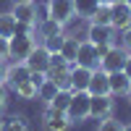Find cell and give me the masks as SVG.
<instances>
[{"label":"cell","mask_w":131,"mask_h":131,"mask_svg":"<svg viewBox=\"0 0 131 131\" xmlns=\"http://www.w3.org/2000/svg\"><path fill=\"white\" fill-rule=\"evenodd\" d=\"M37 47V39H34V31H26V29H18L13 37L8 39V58L13 63H24L29 58V52Z\"/></svg>","instance_id":"cell-1"},{"label":"cell","mask_w":131,"mask_h":131,"mask_svg":"<svg viewBox=\"0 0 131 131\" xmlns=\"http://www.w3.org/2000/svg\"><path fill=\"white\" fill-rule=\"evenodd\" d=\"M89 100L92 94L86 89H79V92H71V100H68V107H66V115H68L71 123H81L89 118Z\"/></svg>","instance_id":"cell-2"},{"label":"cell","mask_w":131,"mask_h":131,"mask_svg":"<svg viewBox=\"0 0 131 131\" xmlns=\"http://www.w3.org/2000/svg\"><path fill=\"white\" fill-rule=\"evenodd\" d=\"M126 60H128V52H126L121 45H110V47H105L102 55H100V68L107 71V73H113V71H123Z\"/></svg>","instance_id":"cell-3"},{"label":"cell","mask_w":131,"mask_h":131,"mask_svg":"<svg viewBox=\"0 0 131 131\" xmlns=\"http://www.w3.org/2000/svg\"><path fill=\"white\" fill-rule=\"evenodd\" d=\"M100 55H102V50L97 47V45H92L89 39H81V42H79V52H76L73 66H84V68L94 71V68H100Z\"/></svg>","instance_id":"cell-4"},{"label":"cell","mask_w":131,"mask_h":131,"mask_svg":"<svg viewBox=\"0 0 131 131\" xmlns=\"http://www.w3.org/2000/svg\"><path fill=\"white\" fill-rule=\"evenodd\" d=\"M73 16H76L73 0H47V18L58 21L60 26H66Z\"/></svg>","instance_id":"cell-5"},{"label":"cell","mask_w":131,"mask_h":131,"mask_svg":"<svg viewBox=\"0 0 131 131\" xmlns=\"http://www.w3.org/2000/svg\"><path fill=\"white\" fill-rule=\"evenodd\" d=\"M86 39H89L92 45H97L100 50H105V47L115 45V29L113 26H102V24H89Z\"/></svg>","instance_id":"cell-6"},{"label":"cell","mask_w":131,"mask_h":131,"mask_svg":"<svg viewBox=\"0 0 131 131\" xmlns=\"http://www.w3.org/2000/svg\"><path fill=\"white\" fill-rule=\"evenodd\" d=\"M113 113H115V100L110 94H92V100H89V118L102 121V118L113 115Z\"/></svg>","instance_id":"cell-7"},{"label":"cell","mask_w":131,"mask_h":131,"mask_svg":"<svg viewBox=\"0 0 131 131\" xmlns=\"http://www.w3.org/2000/svg\"><path fill=\"white\" fill-rule=\"evenodd\" d=\"M110 26L115 31H123L126 26H131V8H128L126 0L110 3Z\"/></svg>","instance_id":"cell-8"},{"label":"cell","mask_w":131,"mask_h":131,"mask_svg":"<svg viewBox=\"0 0 131 131\" xmlns=\"http://www.w3.org/2000/svg\"><path fill=\"white\" fill-rule=\"evenodd\" d=\"M73 123L68 121V115L60 113V110H52V107L47 105L45 115H42V128L45 131H68Z\"/></svg>","instance_id":"cell-9"},{"label":"cell","mask_w":131,"mask_h":131,"mask_svg":"<svg viewBox=\"0 0 131 131\" xmlns=\"http://www.w3.org/2000/svg\"><path fill=\"white\" fill-rule=\"evenodd\" d=\"M24 66L29 71H39V73H45L47 68H50V50L45 47V45H37L34 50L29 52V58L24 60Z\"/></svg>","instance_id":"cell-10"},{"label":"cell","mask_w":131,"mask_h":131,"mask_svg":"<svg viewBox=\"0 0 131 131\" xmlns=\"http://www.w3.org/2000/svg\"><path fill=\"white\" fill-rule=\"evenodd\" d=\"M45 79L58 89H71V66H50L45 71Z\"/></svg>","instance_id":"cell-11"},{"label":"cell","mask_w":131,"mask_h":131,"mask_svg":"<svg viewBox=\"0 0 131 131\" xmlns=\"http://www.w3.org/2000/svg\"><path fill=\"white\" fill-rule=\"evenodd\" d=\"M89 94H110V81H107V71L94 68L89 76V86H86Z\"/></svg>","instance_id":"cell-12"},{"label":"cell","mask_w":131,"mask_h":131,"mask_svg":"<svg viewBox=\"0 0 131 131\" xmlns=\"http://www.w3.org/2000/svg\"><path fill=\"white\" fill-rule=\"evenodd\" d=\"M107 81H110V97H126L128 86H131V79H128L123 71L107 73Z\"/></svg>","instance_id":"cell-13"},{"label":"cell","mask_w":131,"mask_h":131,"mask_svg":"<svg viewBox=\"0 0 131 131\" xmlns=\"http://www.w3.org/2000/svg\"><path fill=\"white\" fill-rule=\"evenodd\" d=\"M89 76L92 71L84 68V66H71V92H79L89 86Z\"/></svg>","instance_id":"cell-14"},{"label":"cell","mask_w":131,"mask_h":131,"mask_svg":"<svg viewBox=\"0 0 131 131\" xmlns=\"http://www.w3.org/2000/svg\"><path fill=\"white\" fill-rule=\"evenodd\" d=\"M29 68H26V66L24 63H13V66H8V86H10V89H13V86H18L21 81H24V79H29Z\"/></svg>","instance_id":"cell-15"},{"label":"cell","mask_w":131,"mask_h":131,"mask_svg":"<svg viewBox=\"0 0 131 131\" xmlns=\"http://www.w3.org/2000/svg\"><path fill=\"white\" fill-rule=\"evenodd\" d=\"M16 31H18V21H16V16H13V13H0V37L10 39Z\"/></svg>","instance_id":"cell-16"},{"label":"cell","mask_w":131,"mask_h":131,"mask_svg":"<svg viewBox=\"0 0 131 131\" xmlns=\"http://www.w3.org/2000/svg\"><path fill=\"white\" fill-rule=\"evenodd\" d=\"M79 37H71V34H66V39H63V47H60V55L68 60L71 66H73V60H76V52H79Z\"/></svg>","instance_id":"cell-17"},{"label":"cell","mask_w":131,"mask_h":131,"mask_svg":"<svg viewBox=\"0 0 131 131\" xmlns=\"http://www.w3.org/2000/svg\"><path fill=\"white\" fill-rule=\"evenodd\" d=\"M13 92L21 97V100H34V97L39 94V86H37L34 81H31V76H29V79H24L18 86H13Z\"/></svg>","instance_id":"cell-18"},{"label":"cell","mask_w":131,"mask_h":131,"mask_svg":"<svg viewBox=\"0 0 131 131\" xmlns=\"http://www.w3.org/2000/svg\"><path fill=\"white\" fill-rule=\"evenodd\" d=\"M68 100H71V89H55V94L47 100V105L52 107V110L66 113V107H68Z\"/></svg>","instance_id":"cell-19"},{"label":"cell","mask_w":131,"mask_h":131,"mask_svg":"<svg viewBox=\"0 0 131 131\" xmlns=\"http://www.w3.org/2000/svg\"><path fill=\"white\" fill-rule=\"evenodd\" d=\"M97 5H100V0H73V10L79 18H92Z\"/></svg>","instance_id":"cell-20"},{"label":"cell","mask_w":131,"mask_h":131,"mask_svg":"<svg viewBox=\"0 0 131 131\" xmlns=\"http://www.w3.org/2000/svg\"><path fill=\"white\" fill-rule=\"evenodd\" d=\"M89 24H102V26H110V3H100L97 10L92 13Z\"/></svg>","instance_id":"cell-21"},{"label":"cell","mask_w":131,"mask_h":131,"mask_svg":"<svg viewBox=\"0 0 131 131\" xmlns=\"http://www.w3.org/2000/svg\"><path fill=\"white\" fill-rule=\"evenodd\" d=\"M63 39H66V31H55V34H50V37H45V45L50 52H60V47H63Z\"/></svg>","instance_id":"cell-22"},{"label":"cell","mask_w":131,"mask_h":131,"mask_svg":"<svg viewBox=\"0 0 131 131\" xmlns=\"http://www.w3.org/2000/svg\"><path fill=\"white\" fill-rule=\"evenodd\" d=\"M3 131H29V123H26L24 115H13L3 123Z\"/></svg>","instance_id":"cell-23"},{"label":"cell","mask_w":131,"mask_h":131,"mask_svg":"<svg viewBox=\"0 0 131 131\" xmlns=\"http://www.w3.org/2000/svg\"><path fill=\"white\" fill-rule=\"evenodd\" d=\"M37 31L42 34V39H45V37H50V34H55V31H63V26L58 24V21H52V18H45V24L37 26Z\"/></svg>","instance_id":"cell-24"},{"label":"cell","mask_w":131,"mask_h":131,"mask_svg":"<svg viewBox=\"0 0 131 131\" xmlns=\"http://www.w3.org/2000/svg\"><path fill=\"white\" fill-rule=\"evenodd\" d=\"M97 131H123V123H121V121H115L113 115H107V118H102V121H100Z\"/></svg>","instance_id":"cell-25"},{"label":"cell","mask_w":131,"mask_h":131,"mask_svg":"<svg viewBox=\"0 0 131 131\" xmlns=\"http://www.w3.org/2000/svg\"><path fill=\"white\" fill-rule=\"evenodd\" d=\"M121 47L131 55V26H126V29H123V34H121Z\"/></svg>","instance_id":"cell-26"},{"label":"cell","mask_w":131,"mask_h":131,"mask_svg":"<svg viewBox=\"0 0 131 131\" xmlns=\"http://www.w3.org/2000/svg\"><path fill=\"white\" fill-rule=\"evenodd\" d=\"M5 105H8V89H5V84H0V115H3Z\"/></svg>","instance_id":"cell-27"},{"label":"cell","mask_w":131,"mask_h":131,"mask_svg":"<svg viewBox=\"0 0 131 131\" xmlns=\"http://www.w3.org/2000/svg\"><path fill=\"white\" fill-rule=\"evenodd\" d=\"M0 60H8V39L0 37Z\"/></svg>","instance_id":"cell-28"},{"label":"cell","mask_w":131,"mask_h":131,"mask_svg":"<svg viewBox=\"0 0 131 131\" xmlns=\"http://www.w3.org/2000/svg\"><path fill=\"white\" fill-rule=\"evenodd\" d=\"M8 81V60H0V84Z\"/></svg>","instance_id":"cell-29"},{"label":"cell","mask_w":131,"mask_h":131,"mask_svg":"<svg viewBox=\"0 0 131 131\" xmlns=\"http://www.w3.org/2000/svg\"><path fill=\"white\" fill-rule=\"evenodd\" d=\"M123 73L131 79V55H128V60H126V66H123Z\"/></svg>","instance_id":"cell-30"},{"label":"cell","mask_w":131,"mask_h":131,"mask_svg":"<svg viewBox=\"0 0 131 131\" xmlns=\"http://www.w3.org/2000/svg\"><path fill=\"white\" fill-rule=\"evenodd\" d=\"M16 5H21V3H34V0H13Z\"/></svg>","instance_id":"cell-31"},{"label":"cell","mask_w":131,"mask_h":131,"mask_svg":"<svg viewBox=\"0 0 131 131\" xmlns=\"http://www.w3.org/2000/svg\"><path fill=\"white\" fill-rule=\"evenodd\" d=\"M126 100H128V102H131V86H128V92H126Z\"/></svg>","instance_id":"cell-32"},{"label":"cell","mask_w":131,"mask_h":131,"mask_svg":"<svg viewBox=\"0 0 131 131\" xmlns=\"http://www.w3.org/2000/svg\"><path fill=\"white\" fill-rule=\"evenodd\" d=\"M123 131H131V123H123Z\"/></svg>","instance_id":"cell-33"},{"label":"cell","mask_w":131,"mask_h":131,"mask_svg":"<svg viewBox=\"0 0 131 131\" xmlns=\"http://www.w3.org/2000/svg\"><path fill=\"white\" fill-rule=\"evenodd\" d=\"M3 123H5V121H3V118H0V131H3Z\"/></svg>","instance_id":"cell-34"},{"label":"cell","mask_w":131,"mask_h":131,"mask_svg":"<svg viewBox=\"0 0 131 131\" xmlns=\"http://www.w3.org/2000/svg\"><path fill=\"white\" fill-rule=\"evenodd\" d=\"M100 3H113V0H100Z\"/></svg>","instance_id":"cell-35"},{"label":"cell","mask_w":131,"mask_h":131,"mask_svg":"<svg viewBox=\"0 0 131 131\" xmlns=\"http://www.w3.org/2000/svg\"><path fill=\"white\" fill-rule=\"evenodd\" d=\"M126 3H128V8H131V0H126Z\"/></svg>","instance_id":"cell-36"},{"label":"cell","mask_w":131,"mask_h":131,"mask_svg":"<svg viewBox=\"0 0 131 131\" xmlns=\"http://www.w3.org/2000/svg\"><path fill=\"white\" fill-rule=\"evenodd\" d=\"M113 3H115V0H113Z\"/></svg>","instance_id":"cell-37"}]
</instances>
